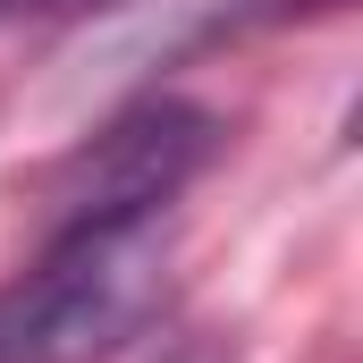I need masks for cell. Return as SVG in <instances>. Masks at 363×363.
I'll return each mask as SVG.
<instances>
[{
    "instance_id": "cell-1",
    "label": "cell",
    "mask_w": 363,
    "mask_h": 363,
    "mask_svg": "<svg viewBox=\"0 0 363 363\" xmlns=\"http://www.w3.org/2000/svg\"><path fill=\"white\" fill-rule=\"evenodd\" d=\"M169 296V211L51 228L34 271L0 287V363H101Z\"/></svg>"
},
{
    "instance_id": "cell-2",
    "label": "cell",
    "mask_w": 363,
    "mask_h": 363,
    "mask_svg": "<svg viewBox=\"0 0 363 363\" xmlns=\"http://www.w3.org/2000/svg\"><path fill=\"white\" fill-rule=\"evenodd\" d=\"M220 127L211 110H194L178 93H152L135 110H118L93 144H77L60 161L51 186V228H101V220H161L178 203L194 169L211 161Z\"/></svg>"
},
{
    "instance_id": "cell-3",
    "label": "cell",
    "mask_w": 363,
    "mask_h": 363,
    "mask_svg": "<svg viewBox=\"0 0 363 363\" xmlns=\"http://www.w3.org/2000/svg\"><path fill=\"white\" fill-rule=\"evenodd\" d=\"M34 9H85V0H0V26L9 17H34Z\"/></svg>"
}]
</instances>
